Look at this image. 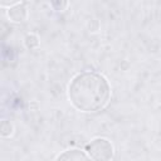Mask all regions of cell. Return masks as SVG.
I'll return each instance as SVG.
<instances>
[{"mask_svg":"<svg viewBox=\"0 0 161 161\" xmlns=\"http://www.w3.org/2000/svg\"><path fill=\"white\" fill-rule=\"evenodd\" d=\"M25 44L28 48H36L39 45V40H38V36L34 35V34H28L26 38H25Z\"/></svg>","mask_w":161,"mask_h":161,"instance_id":"5","label":"cell"},{"mask_svg":"<svg viewBox=\"0 0 161 161\" xmlns=\"http://www.w3.org/2000/svg\"><path fill=\"white\" fill-rule=\"evenodd\" d=\"M72 104L83 112H97L102 109L111 96V87L107 79L96 72L77 74L68 88Z\"/></svg>","mask_w":161,"mask_h":161,"instance_id":"1","label":"cell"},{"mask_svg":"<svg viewBox=\"0 0 161 161\" xmlns=\"http://www.w3.org/2000/svg\"><path fill=\"white\" fill-rule=\"evenodd\" d=\"M55 161H91V158L80 150L72 148L62 152Z\"/></svg>","mask_w":161,"mask_h":161,"instance_id":"3","label":"cell"},{"mask_svg":"<svg viewBox=\"0 0 161 161\" xmlns=\"http://www.w3.org/2000/svg\"><path fill=\"white\" fill-rule=\"evenodd\" d=\"M86 151L88 152V155L93 161H111L113 156L112 143L102 137L92 140L86 146Z\"/></svg>","mask_w":161,"mask_h":161,"instance_id":"2","label":"cell"},{"mask_svg":"<svg viewBox=\"0 0 161 161\" xmlns=\"http://www.w3.org/2000/svg\"><path fill=\"white\" fill-rule=\"evenodd\" d=\"M11 132H13V126L10 125V122L4 121V122L1 123V135H3L4 137H6V136H10Z\"/></svg>","mask_w":161,"mask_h":161,"instance_id":"6","label":"cell"},{"mask_svg":"<svg viewBox=\"0 0 161 161\" xmlns=\"http://www.w3.org/2000/svg\"><path fill=\"white\" fill-rule=\"evenodd\" d=\"M8 16L13 21H24L28 16V10L25 6V3H18L16 5L9 8Z\"/></svg>","mask_w":161,"mask_h":161,"instance_id":"4","label":"cell"}]
</instances>
